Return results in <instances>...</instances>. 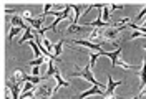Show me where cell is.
Segmentation results:
<instances>
[{
  "label": "cell",
  "mask_w": 146,
  "mask_h": 99,
  "mask_svg": "<svg viewBox=\"0 0 146 99\" xmlns=\"http://www.w3.org/2000/svg\"><path fill=\"white\" fill-rule=\"evenodd\" d=\"M13 83H17V84H20V86H22V84H25V74H23V73L22 71H13Z\"/></svg>",
  "instance_id": "11"
},
{
  "label": "cell",
  "mask_w": 146,
  "mask_h": 99,
  "mask_svg": "<svg viewBox=\"0 0 146 99\" xmlns=\"http://www.w3.org/2000/svg\"><path fill=\"white\" fill-rule=\"evenodd\" d=\"M33 88H35V84H33V83H25V84H23V91H33Z\"/></svg>",
  "instance_id": "19"
},
{
  "label": "cell",
  "mask_w": 146,
  "mask_h": 99,
  "mask_svg": "<svg viewBox=\"0 0 146 99\" xmlns=\"http://www.w3.org/2000/svg\"><path fill=\"white\" fill-rule=\"evenodd\" d=\"M32 41V40H35V33H33V30H32V27L28 28L27 31H25V35L22 36V38H20V41H18V43H23V41Z\"/></svg>",
  "instance_id": "12"
},
{
  "label": "cell",
  "mask_w": 146,
  "mask_h": 99,
  "mask_svg": "<svg viewBox=\"0 0 146 99\" xmlns=\"http://www.w3.org/2000/svg\"><path fill=\"white\" fill-rule=\"evenodd\" d=\"M145 15H146V7H145V9H143V10H141L139 13H138V17L135 18V20H133V23L136 25V23H138V22H139V20H141V18H143V17H145Z\"/></svg>",
  "instance_id": "18"
},
{
  "label": "cell",
  "mask_w": 146,
  "mask_h": 99,
  "mask_svg": "<svg viewBox=\"0 0 146 99\" xmlns=\"http://www.w3.org/2000/svg\"><path fill=\"white\" fill-rule=\"evenodd\" d=\"M62 50H63V40H60V41L53 46V58H55V60H58V58H60Z\"/></svg>",
  "instance_id": "13"
},
{
  "label": "cell",
  "mask_w": 146,
  "mask_h": 99,
  "mask_svg": "<svg viewBox=\"0 0 146 99\" xmlns=\"http://www.w3.org/2000/svg\"><path fill=\"white\" fill-rule=\"evenodd\" d=\"M55 79H56V86L53 88V94L56 92V91H58V88H63V86H70V84H68V81H65L63 78H62V74H60V71H58V69L55 71Z\"/></svg>",
  "instance_id": "10"
},
{
  "label": "cell",
  "mask_w": 146,
  "mask_h": 99,
  "mask_svg": "<svg viewBox=\"0 0 146 99\" xmlns=\"http://www.w3.org/2000/svg\"><path fill=\"white\" fill-rule=\"evenodd\" d=\"M70 76H80V78H83V79H86V81L93 83V86H98V88H101L103 91L106 89V86H103L101 83H98L96 79H95V76H93V73H91V64H90V63L86 64V66H83L82 69L78 68L75 73H70Z\"/></svg>",
  "instance_id": "1"
},
{
  "label": "cell",
  "mask_w": 146,
  "mask_h": 99,
  "mask_svg": "<svg viewBox=\"0 0 146 99\" xmlns=\"http://www.w3.org/2000/svg\"><path fill=\"white\" fill-rule=\"evenodd\" d=\"M143 48H145V50H146V45H145V46H143Z\"/></svg>",
  "instance_id": "21"
},
{
  "label": "cell",
  "mask_w": 146,
  "mask_h": 99,
  "mask_svg": "<svg viewBox=\"0 0 146 99\" xmlns=\"http://www.w3.org/2000/svg\"><path fill=\"white\" fill-rule=\"evenodd\" d=\"M36 94H38L40 99H46V98H50V96H53V89L50 86H38Z\"/></svg>",
  "instance_id": "4"
},
{
  "label": "cell",
  "mask_w": 146,
  "mask_h": 99,
  "mask_svg": "<svg viewBox=\"0 0 146 99\" xmlns=\"http://www.w3.org/2000/svg\"><path fill=\"white\" fill-rule=\"evenodd\" d=\"M93 94H100V96H105V91L101 89V88H98V86H93L91 89L85 91V92H82L80 96H78V99H85L88 98V96H93Z\"/></svg>",
  "instance_id": "6"
},
{
  "label": "cell",
  "mask_w": 146,
  "mask_h": 99,
  "mask_svg": "<svg viewBox=\"0 0 146 99\" xmlns=\"http://www.w3.org/2000/svg\"><path fill=\"white\" fill-rule=\"evenodd\" d=\"M10 22H12V25H13V27H18V28H22V30H25V31L30 28V25L25 23V22H23V18L18 17V15H13V17L10 18Z\"/></svg>",
  "instance_id": "5"
},
{
  "label": "cell",
  "mask_w": 146,
  "mask_h": 99,
  "mask_svg": "<svg viewBox=\"0 0 146 99\" xmlns=\"http://www.w3.org/2000/svg\"><path fill=\"white\" fill-rule=\"evenodd\" d=\"M91 30H88V27H80V25H70L68 28H65V33H90Z\"/></svg>",
  "instance_id": "7"
},
{
  "label": "cell",
  "mask_w": 146,
  "mask_h": 99,
  "mask_svg": "<svg viewBox=\"0 0 146 99\" xmlns=\"http://www.w3.org/2000/svg\"><path fill=\"white\" fill-rule=\"evenodd\" d=\"M38 73H40V66H33V69H32V74H33V76H38Z\"/></svg>",
  "instance_id": "20"
},
{
  "label": "cell",
  "mask_w": 146,
  "mask_h": 99,
  "mask_svg": "<svg viewBox=\"0 0 146 99\" xmlns=\"http://www.w3.org/2000/svg\"><path fill=\"white\" fill-rule=\"evenodd\" d=\"M73 43L75 45H80V46H86V48H90V50H95L96 53H101V51H105L100 45H96V43H91L88 40H73Z\"/></svg>",
  "instance_id": "2"
},
{
  "label": "cell",
  "mask_w": 146,
  "mask_h": 99,
  "mask_svg": "<svg viewBox=\"0 0 146 99\" xmlns=\"http://www.w3.org/2000/svg\"><path fill=\"white\" fill-rule=\"evenodd\" d=\"M7 88H9L10 91H12V99H20V84H17V83H12V81H7Z\"/></svg>",
  "instance_id": "9"
},
{
  "label": "cell",
  "mask_w": 146,
  "mask_h": 99,
  "mask_svg": "<svg viewBox=\"0 0 146 99\" xmlns=\"http://www.w3.org/2000/svg\"><path fill=\"white\" fill-rule=\"evenodd\" d=\"M103 53H105V51H101V53H95V54H91V56H90V64H91V66H95V63H96V58H98V56H103Z\"/></svg>",
  "instance_id": "17"
},
{
  "label": "cell",
  "mask_w": 146,
  "mask_h": 99,
  "mask_svg": "<svg viewBox=\"0 0 146 99\" xmlns=\"http://www.w3.org/2000/svg\"><path fill=\"white\" fill-rule=\"evenodd\" d=\"M33 83V84H38V83L42 81V78H38V76H33V74H32V76H27V74H25V83Z\"/></svg>",
  "instance_id": "15"
},
{
  "label": "cell",
  "mask_w": 146,
  "mask_h": 99,
  "mask_svg": "<svg viewBox=\"0 0 146 99\" xmlns=\"http://www.w3.org/2000/svg\"><path fill=\"white\" fill-rule=\"evenodd\" d=\"M121 51H123V48L119 46V48H116L115 51H105V53H103V56H108L110 60H111V64H113V66H116V63H118V58H119V54H121Z\"/></svg>",
  "instance_id": "3"
},
{
  "label": "cell",
  "mask_w": 146,
  "mask_h": 99,
  "mask_svg": "<svg viewBox=\"0 0 146 99\" xmlns=\"http://www.w3.org/2000/svg\"><path fill=\"white\" fill-rule=\"evenodd\" d=\"M20 31H22V28H18V27H13V28H12V30H10L9 36H10V38H12V40H13V38H15V36H17L18 33H20Z\"/></svg>",
  "instance_id": "16"
},
{
  "label": "cell",
  "mask_w": 146,
  "mask_h": 99,
  "mask_svg": "<svg viewBox=\"0 0 146 99\" xmlns=\"http://www.w3.org/2000/svg\"><path fill=\"white\" fill-rule=\"evenodd\" d=\"M123 83L121 81H113L111 79V74H108V86H106V89H105V94H115V89L121 86Z\"/></svg>",
  "instance_id": "8"
},
{
  "label": "cell",
  "mask_w": 146,
  "mask_h": 99,
  "mask_svg": "<svg viewBox=\"0 0 146 99\" xmlns=\"http://www.w3.org/2000/svg\"><path fill=\"white\" fill-rule=\"evenodd\" d=\"M45 61H48V56H42V58H36L33 61H30V66H42Z\"/></svg>",
  "instance_id": "14"
}]
</instances>
